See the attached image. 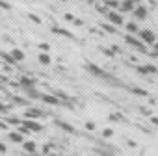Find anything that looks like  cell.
I'll return each instance as SVG.
<instances>
[{"mask_svg": "<svg viewBox=\"0 0 158 156\" xmlns=\"http://www.w3.org/2000/svg\"><path fill=\"white\" fill-rule=\"evenodd\" d=\"M52 32H54V34H58V35H65V37H71V39H73V34H71V32H67V30H61V28H52Z\"/></svg>", "mask_w": 158, "mask_h": 156, "instance_id": "17", "label": "cell"}, {"mask_svg": "<svg viewBox=\"0 0 158 156\" xmlns=\"http://www.w3.org/2000/svg\"><path fill=\"white\" fill-rule=\"evenodd\" d=\"M73 23H74V24H76V26H82V24H84V23H82V21H80V19H74V21H73Z\"/></svg>", "mask_w": 158, "mask_h": 156, "instance_id": "32", "label": "cell"}, {"mask_svg": "<svg viewBox=\"0 0 158 156\" xmlns=\"http://www.w3.org/2000/svg\"><path fill=\"white\" fill-rule=\"evenodd\" d=\"M63 17H65V21H74V17H73V15H71V13H65V15H63Z\"/></svg>", "mask_w": 158, "mask_h": 156, "instance_id": "31", "label": "cell"}, {"mask_svg": "<svg viewBox=\"0 0 158 156\" xmlns=\"http://www.w3.org/2000/svg\"><path fill=\"white\" fill-rule=\"evenodd\" d=\"M136 71L141 72V74H154V72H158V69L154 65H138Z\"/></svg>", "mask_w": 158, "mask_h": 156, "instance_id": "6", "label": "cell"}, {"mask_svg": "<svg viewBox=\"0 0 158 156\" xmlns=\"http://www.w3.org/2000/svg\"><path fill=\"white\" fill-rule=\"evenodd\" d=\"M11 58H13L15 61H23V60H24V52L19 50V48H15V50H11Z\"/></svg>", "mask_w": 158, "mask_h": 156, "instance_id": "13", "label": "cell"}, {"mask_svg": "<svg viewBox=\"0 0 158 156\" xmlns=\"http://www.w3.org/2000/svg\"><path fill=\"white\" fill-rule=\"evenodd\" d=\"M23 125H24L30 132H43V125L37 123L35 119H26V121H23Z\"/></svg>", "mask_w": 158, "mask_h": 156, "instance_id": "2", "label": "cell"}, {"mask_svg": "<svg viewBox=\"0 0 158 156\" xmlns=\"http://www.w3.org/2000/svg\"><path fill=\"white\" fill-rule=\"evenodd\" d=\"M10 123H13V125H21V121H19L17 117H10Z\"/></svg>", "mask_w": 158, "mask_h": 156, "instance_id": "29", "label": "cell"}, {"mask_svg": "<svg viewBox=\"0 0 158 156\" xmlns=\"http://www.w3.org/2000/svg\"><path fill=\"white\" fill-rule=\"evenodd\" d=\"M39 48H41L43 52H48V48H50V47H48V43H39Z\"/></svg>", "mask_w": 158, "mask_h": 156, "instance_id": "24", "label": "cell"}, {"mask_svg": "<svg viewBox=\"0 0 158 156\" xmlns=\"http://www.w3.org/2000/svg\"><path fill=\"white\" fill-rule=\"evenodd\" d=\"M23 149H24L26 152L34 154V152L37 150V145H35V141H23Z\"/></svg>", "mask_w": 158, "mask_h": 156, "instance_id": "9", "label": "cell"}, {"mask_svg": "<svg viewBox=\"0 0 158 156\" xmlns=\"http://www.w3.org/2000/svg\"><path fill=\"white\" fill-rule=\"evenodd\" d=\"M127 32L132 35V34H138L139 30H138V24L136 23H127Z\"/></svg>", "mask_w": 158, "mask_h": 156, "instance_id": "16", "label": "cell"}, {"mask_svg": "<svg viewBox=\"0 0 158 156\" xmlns=\"http://www.w3.org/2000/svg\"><path fill=\"white\" fill-rule=\"evenodd\" d=\"M86 128H88V130H95V123L88 121V123H86Z\"/></svg>", "mask_w": 158, "mask_h": 156, "instance_id": "27", "label": "cell"}, {"mask_svg": "<svg viewBox=\"0 0 158 156\" xmlns=\"http://www.w3.org/2000/svg\"><path fill=\"white\" fill-rule=\"evenodd\" d=\"M50 147H52V145H48V143H47V145L43 147V152H45V154H48V152H50Z\"/></svg>", "mask_w": 158, "mask_h": 156, "instance_id": "30", "label": "cell"}, {"mask_svg": "<svg viewBox=\"0 0 158 156\" xmlns=\"http://www.w3.org/2000/svg\"><path fill=\"white\" fill-rule=\"evenodd\" d=\"M110 119H112V121H119V119H121V115H119V113H112V115H110Z\"/></svg>", "mask_w": 158, "mask_h": 156, "instance_id": "28", "label": "cell"}, {"mask_svg": "<svg viewBox=\"0 0 158 156\" xmlns=\"http://www.w3.org/2000/svg\"><path fill=\"white\" fill-rule=\"evenodd\" d=\"M0 82H6V78H4V76H0Z\"/></svg>", "mask_w": 158, "mask_h": 156, "instance_id": "38", "label": "cell"}, {"mask_svg": "<svg viewBox=\"0 0 158 156\" xmlns=\"http://www.w3.org/2000/svg\"><path fill=\"white\" fill-rule=\"evenodd\" d=\"M132 13H134V17L139 19V21H141V19H147V8H143V6H139V4L132 10Z\"/></svg>", "mask_w": 158, "mask_h": 156, "instance_id": "7", "label": "cell"}, {"mask_svg": "<svg viewBox=\"0 0 158 156\" xmlns=\"http://www.w3.org/2000/svg\"><path fill=\"white\" fill-rule=\"evenodd\" d=\"M112 134H114L112 128H104V130H102V136H104V138H112Z\"/></svg>", "mask_w": 158, "mask_h": 156, "instance_id": "23", "label": "cell"}, {"mask_svg": "<svg viewBox=\"0 0 158 156\" xmlns=\"http://www.w3.org/2000/svg\"><path fill=\"white\" fill-rule=\"evenodd\" d=\"M21 84L26 86V88H30V86H34V80H30V78H21Z\"/></svg>", "mask_w": 158, "mask_h": 156, "instance_id": "18", "label": "cell"}, {"mask_svg": "<svg viewBox=\"0 0 158 156\" xmlns=\"http://www.w3.org/2000/svg\"><path fill=\"white\" fill-rule=\"evenodd\" d=\"M37 60H39V63H43V65H48V63H50V56H48V52H41V54L37 56Z\"/></svg>", "mask_w": 158, "mask_h": 156, "instance_id": "14", "label": "cell"}, {"mask_svg": "<svg viewBox=\"0 0 158 156\" xmlns=\"http://www.w3.org/2000/svg\"><path fill=\"white\" fill-rule=\"evenodd\" d=\"M152 48H154V50L158 52V41H154V43H152Z\"/></svg>", "mask_w": 158, "mask_h": 156, "instance_id": "35", "label": "cell"}, {"mask_svg": "<svg viewBox=\"0 0 158 156\" xmlns=\"http://www.w3.org/2000/svg\"><path fill=\"white\" fill-rule=\"evenodd\" d=\"M106 6L108 8H119V2L117 0H106Z\"/></svg>", "mask_w": 158, "mask_h": 156, "instance_id": "19", "label": "cell"}, {"mask_svg": "<svg viewBox=\"0 0 158 156\" xmlns=\"http://www.w3.org/2000/svg\"><path fill=\"white\" fill-rule=\"evenodd\" d=\"M4 60H6V63H10V65H13V63H15V60L11 58V54H4Z\"/></svg>", "mask_w": 158, "mask_h": 156, "instance_id": "22", "label": "cell"}, {"mask_svg": "<svg viewBox=\"0 0 158 156\" xmlns=\"http://www.w3.org/2000/svg\"><path fill=\"white\" fill-rule=\"evenodd\" d=\"M41 99H43L47 104H50V106H58V104H60V99H58V97H52V95H41Z\"/></svg>", "mask_w": 158, "mask_h": 156, "instance_id": "10", "label": "cell"}, {"mask_svg": "<svg viewBox=\"0 0 158 156\" xmlns=\"http://www.w3.org/2000/svg\"><path fill=\"white\" fill-rule=\"evenodd\" d=\"M151 121H152L154 125H158V117H151Z\"/></svg>", "mask_w": 158, "mask_h": 156, "instance_id": "36", "label": "cell"}, {"mask_svg": "<svg viewBox=\"0 0 158 156\" xmlns=\"http://www.w3.org/2000/svg\"><path fill=\"white\" fill-rule=\"evenodd\" d=\"M8 136H10V139H11L13 143H23V134H21L19 130H17V132H10Z\"/></svg>", "mask_w": 158, "mask_h": 156, "instance_id": "12", "label": "cell"}, {"mask_svg": "<svg viewBox=\"0 0 158 156\" xmlns=\"http://www.w3.org/2000/svg\"><path fill=\"white\" fill-rule=\"evenodd\" d=\"M4 110H6V106H4L2 102H0V112H4Z\"/></svg>", "mask_w": 158, "mask_h": 156, "instance_id": "37", "label": "cell"}, {"mask_svg": "<svg viewBox=\"0 0 158 156\" xmlns=\"http://www.w3.org/2000/svg\"><path fill=\"white\" fill-rule=\"evenodd\" d=\"M130 91H132V93H136V95H141V97H147V91H143V89H138V88H132Z\"/></svg>", "mask_w": 158, "mask_h": 156, "instance_id": "20", "label": "cell"}, {"mask_svg": "<svg viewBox=\"0 0 158 156\" xmlns=\"http://www.w3.org/2000/svg\"><path fill=\"white\" fill-rule=\"evenodd\" d=\"M28 17H30V21H34V23H37V24L41 23V19H39L37 15H34V13H32V15H28Z\"/></svg>", "mask_w": 158, "mask_h": 156, "instance_id": "25", "label": "cell"}, {"mask_svg": "<svg viewBox=\"0 0 158 156\" xmlns=\"http://www.w3.org/2000/svg\"><path fill=\"white\" fill-rule=\"evenodd\" d=\"M106 17H108V21H110L112 24H115V26H121V24H123V15L117 13V11H110V10H108Z\"/></svg>", "mask_w": 158, "mask_h": 156, "instance_id": "3", "label": "cell"}, {"mask_svg": "<svg viewBox=\"0 0 158 156\" xmlns=\"http://www.w3.org/2000/svg\"><path fill=\"white\" fill-rule=\"evenodd\" d=\"M0 152H6V145L2 141H0Z\"/></svg>", "mask_w": 158, "mask_h": 156, "instance_id": "34", "label": "cell"}, {"mask_svg": "<svg viewBox=\"0 0 158 156\" xmlns=\"http://www.w3.org/2000/svg\"><path fill=\"white\" fill-rule=\"evenodd\" d=\"M41 115H43L41 110H35V108H30V110L24 112V117H28V119H37V117H41Z\"/></svg>", "mask_w": 158, "mask_h": 156, "instance_id": "8", "label": "cell"}, {"mask_svg": "<svg viewBox=\"0 0 158 156\" xmlns=\"http://www.w3.org/2000/svg\"><path fill=\"white\" fill-rule=\"evenodd\" d=\"M125 41L130 45V47H134V48H138V50H145V43H141V41H138V37H132V35H127L125 37Z\"/></svg>", "mask_w": 158, "mask_h": 156, "instance_id": "4", "label": "cell"}, {"mask_svg": "<svg viewBox=\"0 0 158 156\" xmlns=\"http://www.w3.org/2000/svg\"><path fill=\"white\" fill-rule=\"evenodd\" d=\"M19 132H21V134H23V136H24V134H32V132H30V130H28V128H26V126H24V125H23V126H21V128H19Z\"/></svg>", "mask_w": 158, "mask_h": 156, "instance_id": "26", "label": "cell"}, {"mask_svg": "<svg viewBox=\"0 0 158 156\" xmlns=\"http://www.w3.org/2000/svg\"><path fill=\"white\" fill-rule=\"evenodd\" d=\"M0 8H4V10H10V4H6V2H0Z\"/></svg>", "mask_w": 158, "mask_h": 156, "instance_id": "33", "label": "cell"}, {"mask_svg": "<svg viewBox=\"0 0 158 156\" xmlns=\"http://www.w3.org/2000/svg\"><path fill=\"white\" fill-rule=\"evenodd\" d=\"M88 69H89V71H91V72H93L95 76H106V74H104V71H102L101 67L93 65V63H89V65H88Z\"/></svg>", "mask_w": 158, "mask_h": 156, "instance_id": "11", "label": "cell"}, {"mask_svg": "<svg viewBox=\"0 0 158 156\" xmlns=\"http://www.w3.org/2000/svg\"><path fill=\"white\" fill-rule=\"evenodd\" d=\"M138 35H139V39H141V43H147V45H152L154 41H156V35H154V32L152 30H139L138 32Z\"/></svg>", "mask_w": 158, "mask_h": 156, "instance_id": "1", "label": "cell"}, {"mask_svg": "<svg viewBox=\"0 0 158 156\" xmlns=\"http://www.w3.org/2000/svg\"><path fill=\"white\" fill-rule=\"evenodd\" d=\"M139 0H123V2H119V8L121 11H132L136 6H138Z\"/></svg>", "mask_w": 158, "mask_h": 156, "instance_id": "5", "label": "cell"}, {"mask_svg": "<svg viewBox=\"0 0 158 156\" xmlns=\"http://www.w3.org/2000/svg\"><path fill=\"white\" fill-rule=\"evenodd\" d=\"M102 28H104V32H110V34H115V28H114L112 24H102Z\"/></svg>", "mask_w": 158, "mask_h": 156, "instance_id": "21", "label": "cell"}, {"mask_svg": "<svg viewBox=\"0 0 158 156\" xmlns=\"http://www.w3.org/2000/svg\"><path fill=\"white\" fill-rule=\"evenodd\" d=\"M58 126H60L61 130H65V132H69V134H74V128H73L71 125H67V123H63V121H58Z\"/></svg>", "mask_w": 158, "mask_h": 156, "instance_id": "15", "label": "cell"}]
</instances>
